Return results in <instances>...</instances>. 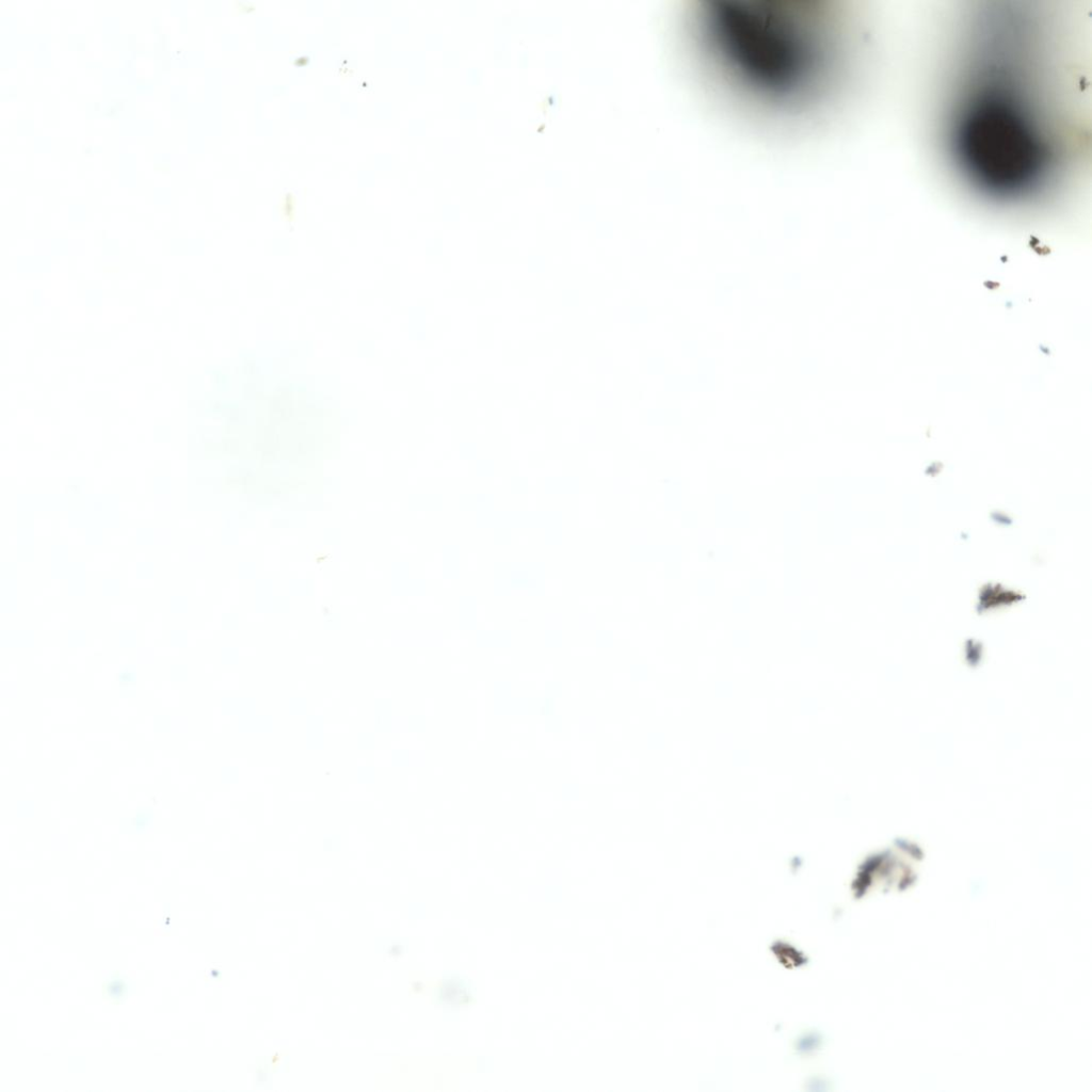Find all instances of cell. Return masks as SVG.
Instances as JSON below:
<instances>
[{
  "instance_id": "1",
  "label": "cell",
  "mask_w": 1092,
  "mask_h": 1092,
  "mask_svg": "<svg viewBox=\"0 0 1092 1092\" xmlns=\"http://www.w3.org/2000/svg\"><path fill=\"white\" fill-rule=\"evenodd\" d=\"M828 10L796 1H718L700 10L707 51L729 80L776 103H799L826 84Z\"/></svg>"
}]
</instances>
